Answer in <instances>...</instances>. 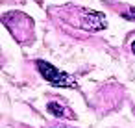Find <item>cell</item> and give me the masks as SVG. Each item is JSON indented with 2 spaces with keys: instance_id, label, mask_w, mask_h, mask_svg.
I'll list each match as a JSON object with an SVG mask.
<instances>
[{
  "instance_id": "obj_2",
  "label": "cell",
  "mask_w": 135,
  "mask_h": 128,
  "mask_svg": "<svg viewBox=\"0 0 135 128\" xmlns=\"http://www.w3.org/2000/svg\"><path fill=\"white\" fill-rule=\"evenodd\" d=\"M105 26H107V19L104 13L91 11V10H83L80 13L78 28H83L87 32H98V30H104Z\"/></svg>"
},
{
  "instance_id": "obj_5",
  "label": "cell",
  "mask_w": 135,
  "mask_h": 128,
  "mask_svg": "<svg viewBox=\"0 0 135 128\" xmlns=\"http://www.w3.org/2000/svg\"><path fill=\"white\" fill-rule=\"evenodd\" d=\"M54 128H69V126H63V124H57V126H54Z\"/></svg>"
},
{
  "instance_id": "obj_4",
  "label": "cell",
  "mask_w": 135,
  "mask_h": 128,
  "mask_svg": "<svg viewBox=\"0 0 135 128\" xmlns=\"http://www.w3.org/2000/svg\"><path fill=\"white\" fill-rule=\"evenodd\" d=\"M131 52H133V54H135V41H133V43H131Z\"/></svg>"
},
{
  "instance_id": "obj_3",
  "label": "cell",
  "mask_w": 135,
  "mask_h": 128,
  "mask_svg": "<svg viewBox=\"0 0 135 128\" xmlns=\"http://www.w3.org/2000/svg\"><path fill=\"white\" fill-rule=\"evenodd\" d=\"M46 109H48L52 115H56V117H63V119H74V113H72L69 108H65L63 104H59V102H48Z\"/></svg>"
},
{
  "instance_id": "obj_1",
  "label": "cell",
  "mask_w": 135,
  "mask_h": 128,
  "mask_svg": "<svg viewBox=\"0 0 135 128\" xmlns=\"http://www.w3.org/2000/svg\"><path fill=\"white\" fill-rule=\"evenodd\" d=\"M35 65H37L41 76H43L46 82H50V84H54V85H57V87H76V80H74L70 74H67V72L59 71L57 67H54L52 63L39 60V61H35Z\"/></svg>"
}]
</instances>
